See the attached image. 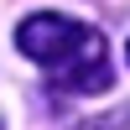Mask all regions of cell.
<instances>
[{"instance_id": "1", "label": "cell", "mask_w": 130, "mask_h": 130, "mask_svg": "<svg viewBox=\"0 0 130 130\" xmlns=\"http://www.w3.org/2000/svg\"><path fill=\"white\" fill-rule=\"evenodd\" d=\"M16 47H21V57L47 68V78L68 94H104L115 83L104 37L94 26H83V21H73V16H57V10L26 16L16 26Z\"/></svg>"}, {"instance_id": "2", "label": "cell", "mask_w": 130, "mask_h": 130, "mask_svg": "<svg viewBox=\"0 0 130 130\" xmlns=\"http://www.w3.org/2000/svg\"><path fill=\"white\" fill-rule=\"evenodd\" d=\"M78 130H130V104L115 109V115H104V120H83Z\"/></svg>"}, {"instance_id": "3", "label": "cell", "mask_w": 130, "mask_h": 130, "mask_svg": "<svg viewBox=\"0 0 130 130\" xmlns=\"http://www.w3.org/2000/svg\"><path fill=\"white\" fill-rule=\"evenodd\" d=\"M125 57H130V42H125Z\"/></svg>"}]
</instances>
